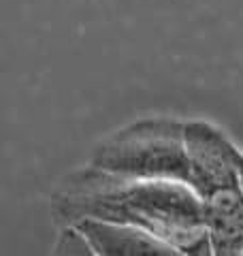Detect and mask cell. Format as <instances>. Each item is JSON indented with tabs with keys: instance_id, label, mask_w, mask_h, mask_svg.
<instances>
[{
	"instance_id": "cell-1",
	"label": "cell",
	"mask_w": 243,
	"mask_h": 256,
	"mask_svg": "<svg viewBox=\"0 0 243 256\" xmlns=\"http://www.w3.org/2000/svg\"><path fill=\"white\" fill-rule=\"evenodd\" d=\"M52 212L62 224L86 218L134 224L164 239L184 256L212 252L205 203L188 184L130 178L88 164L64 178L52 194Z\"/></svg>"
},
{
	"instance_id": "cell-2",
	"label": "cell",
	"mask_w": 243,
	"mask_h": 256,
	"mask_svg": "<svg viewBox=\"0 0 243 256\" xmlns=\"http://www.w3.org/2000/svg\"><path fill=\"white\" fill-rule=\"evenodd\" d=\"M184 128L186 122L171 118L132 122L104 137L94 148L90 164L130 178L173 180L192 186Z\"/></svg>"
},
{
	"instance_id": "cell-3",
	"label": "cell",
	"mask_w": 243,
	"mask_h": 256,
	"mask_svg": "<svg viewBox=\"0 0 243 256\" xmlns=\"http://www.w3.org/2000/svg\"><path fill=\"white\" fill-rule=\"evenodd\" d=\"M186 148L192 164V188L200 198L239 182L237 148L214 124L186 122Z\"/></svg>"
},
{
	"instance_id": "cell-4",
	"label": "cell",
	"mask_w": 243,
	"mask_h": 256,
	"mask_svg": "<svg viewBox=\"0 0 243 256\" xmlns=\"http://www.w3.org/2000/svg\"><path fill=\"white\" fill-rule=\"evenodd\" d=\"M90 239L98 256H177L180 252L164 239L134 224L86 218L75 222Z\"/></svg>"
},
{
	"instance_id": "cell-5",
	"label": "cell",
	"mask_w": 243,
	"mask_h": 256,
	"mask_svg": "<svg viewBox=\"0 0 243 256\" xmlns=\"http://www.w3.org/2000/svg\"><path fill=\"white\" fill-rule=\"evenodd\" d=\"M212 252L216 256L243 254V188L241 184L216 190L202 198Z\"/></svg>"
},
{
	"instance_id": "cell-6",
	"label": "cell",
	"mask_w": 243,
	"mask_h": 256,
	"mask_svg": "<svg viewBox=\"0 0 243 256\" xmlns=\"http://www.w3.org/2000/svg\"><path fill=\"white\" fill-rule=\"evenodd\" d=\"M52 252L58 254V256H68V254L92 256L94 248L90 244V239L86 237V233L77 226V224H64L60 228V235L56 239Z\"/></svg>"
},
{
	"instance_id": "cell-7",
	"label": "cell",
	"mask_w": 243,
	"mask_h": 256,
	"mask_svg": "<svg viewBox=\"0 0 243 256\" xmlns=\"http://www.w3.org/2000/svg\"><path fill=\"white\" fill-rule=\"evenodd\" d=\"M234 158H237V169H239V182H241V188H243V152L237 150V154H234Z\"/></svg>"
}]
</instances>
